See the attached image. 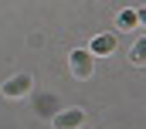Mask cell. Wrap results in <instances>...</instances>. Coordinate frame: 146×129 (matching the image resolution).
<instances>
[{
    "label": "cell",
    "instance_id": "5",
    "mask_svg": "<svg viewBox=\"0 0 146 129\" xmlns=\"http://www.w3.org/2000/svg\"><path fill=\"white\" fill-rule=\"evenodd\" d=\"M115 24H119L122 31H133V27H139V10H119Z\"/></svg>",
    "mask_w": 146,
    "mask_h": 129
},
{
    "label": "cell",
    "instance_id": "3",
    "mask_svg": "<svg viewBox=\"0 0 146 129\" xmlns=\"http://www.w3.org/2000/svg\"><path fill=\"white\" fill-rule=\"evenodd\" d=\"M82 119H85L82 109H61V112H54V129H78Z\"/></svg>",
    "mask_w": 146,
    "mask_h": 129
},
{
    "label": "cell",
    "instance_id": "2",
    "mask_svg": "<svg viewBox=\"0 0 146 129\" xmlns=\"http://www.w3.org/2000/svg\"><path fill=\"white\" fill-rule=\"evenodd\" d=\"M27 92H31V75H14V78L3 82V95L7 98H21Z\"/></svg>",
    "mask_w": 146,
    "mask_h": 129
},
{
    "label": "cell",
    "instance_id": "1",
    "mask_svg": "<svg viewBox=\"0 0 146 129\" xmlns=\"http://www.w3.org/2000/svg\"><path fill=\"white\" fill-rule=\"evenodd\" d=\"M68 64H72L75 78H88V75L95 71V55H92V51H72Z\"/></svg>",
    "mask_w": 146,
    "mask_h": 129
},
{
    "label": "cell",
    "instance_id": "6",
    "mask_svg": "<svg viewBox=\"0 0 146 129\" xmlns=\"http://www.w3.org/2000/svg\"><path fill=\"white\" fill-rule=\"evenodd\" d=\"M146 58H143V44H136V48H133V64H143Z\"/></svg>",
    "mask_w": 146,
    "mask_h": 129
},
{
    "label": "cell",
    "instance_id": "4",
    "mask_svg": "<svg viewBox=\"0 0 146 129\" xmlns=\"http://www.w3.org/2000/svg\"><path fill=\"white\" fill-rule=\"evenodd\" d=\"M88 51L99 58V55H112L115 51V34H95L92 37V44H88Z\"/></svg>",
    "mask_w": 146,
    "mask_h": 129
}]
</instances>
